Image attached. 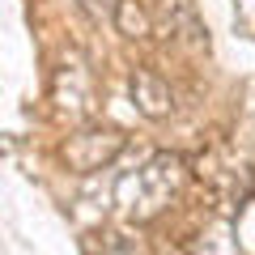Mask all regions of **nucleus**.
Returning <instances> with one entry per match:
<instances>
[{
    "mask_svg": "<svg viewBox=\"0 0 255 255\" xmlns=\"http://www.w3.org/2000/svg\"><path fill=\"white\" fill-rule=\"evenodd\" d=\"M238 221H234V238H238V247H243L247 255H255V196H247L243 204H238Z\"/></svg>",
    "mask_w": 255,
    "mask_h": 255,
    "instance_id": "5",
    "label": "nucleus"
},
{
    "mask_svg": "<svg viewBox=\"0 0 255 255\" xmlns=\"http://www.w3.org/2000/svg\"><path fill=\"white\" fill-rule=\"evenodd\" d=\"M179 157H153L136 179H124L119 183V204L128 209V217H153L162 213L166 204L174 200V191H179Z\"/></svg>",
    "mask_w": 255,
    "mask_h": 255,
    "instance_id": "1",
    "label": "nucleus"
},
{
    "mask_svg": "<svg viewBox=\"0 0 255 255\" xmlns=\"http://www.w3.org/2000/svg\"><path fill=\"white\" fill-rule=\"evenodd\" d=\"M115 26H119V34H128V38L149 34V17H145V9H140L136 0H119V9H115Z\"/></svg>",
    "mask_w": 255,
    "mask_h": 255,
    "instance_id": "4",
    "label": "nucleus"
},
{
    "mask_svg": "<svg viewBox=\"0 0 255 255\" xmlns=\"http://www.w3.org/2000/svg\"><path fill=\"white\" fill-rule=\"evenodd\" d=\"M132 98H136V107L145 111L149 119L170 115V107H174L170 85H166L157 73H149V68H136V73H132Z\"/></svg>",
    "mask_w": 255,
    "mask_h": 255,
    "instance_id": "3",
    "label": "nucleus"
},
{
    "mask_svg": "<svg viewBox=\"0 0 255 255\" xmlns=\"http://www.w3.org/2000/svg\"><path fill=\"white\" fill-rule=\"evenodd\" d=\"M81 4L94 17H115V9H119V0H81Z\"/></svg>",
    "mask_w": 255,
    "mask_h": 255,
    "instance_id": "6",
    "label": "nucleus"
},
{
    "mask_svg": "<svg viewBox=\"0 0 255 255\" xmlns=\"http://www.w3.org/2000/svg\"><path fill=\"white\" fill-rule=\"evenodd\" d=\"M119 153H124V132L119 128H85L77 136H68L60 149L64 166L73 174H94L102 166H111Z\"/></svg>",
    "mask_w": 255,
    "mask_h": 255,
    "instance_id": "2",
    "label": "nucleus"
}]
</instances>
